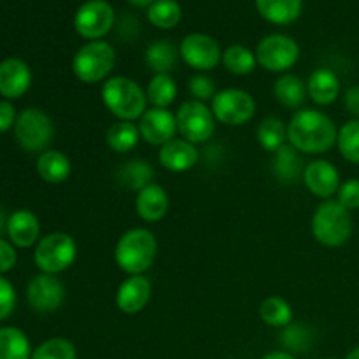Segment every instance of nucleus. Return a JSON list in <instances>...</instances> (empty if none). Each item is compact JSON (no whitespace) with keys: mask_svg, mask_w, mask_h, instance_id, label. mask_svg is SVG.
Wrapping results in <instances>:
<instances>
[{"mask_svg":"<svg viewBox=\"0 0 359 359\" xmlns=\"http://www.w3.org/2000/svg\"><path fill=\"white\" fill-rule=\"evenodd\" d=\"M259 316L272 328H286L293 323V309L284 298L269 297L259 305Z\"/></svg>","mask_w":359,"mask_h":359,"instance_id":"2f4dec72","label":"nucleus"},{"mask_svg":"<svg viewBox=\"0 0 359 359\" xmlns=\"http://www.w3.org/2000/svg\"><path fill=\"white\" fill-rule=\"evenodd\" d=\"M307 93L318 105H332L340 95L339 76L330 69H316L309 76Z\"/></svg>","mask_w":359,"mask_h":359,"instance_id":"412c9836","label":"nucleus"},{"mask_svg":"<svg viewBox=\"0 0 359 359\" xmlns=\"http://www.w3.org/2000/svg\"><path fill=\"white\" fill-rule=\"evenodd\" d=\"M210 111L216 121L228 126H241L252 119L256 112V102L248 91L226 88L214 95L210 100Z\"/></svg>","mask_w":359,"mask_h":359,"instance_id":"6e6552de","label":"nucleus"},{"mask_svg":"<svg viewBox=\"0 0 359 359\" xmlns=\"http://www.w3.org/2000/svg\"><path fill=\"white\" fill-rule=\"evenodd\" d=\"M168 195L163 186L151 182L144 189H140L135 198V210L140 219L146 223H158L168 212Z\"/></svg>","mask_w":359,"mask_h":359,"instance_id":"6ab92c4d","label":"nucleus"},{"mask_svg":"<svg viewBox=\"0 0 359 359\" xmlns=\"http://www.w3.org/2000/svg\"><path fill=\"white\" fill-rule=\"evenodd\" d=\"M158 255V241L146 228H132L119 237L114 249L116 265L128 276H142Z\"/></svg>","mask_w":359,"mask_h":359,"instance_id":"7ed1b4c3","label":"nucleus"},{"mask_svg":"<svg viewBox=\"0 0 359 359\" xmlns=\"http://www.w3.org/2000/svg\"><path fill=\"white\" fill-rule=\"evenodd\" d=\"M344 104L346 109L354 116V119H359V84L351 86L344 95Z\"/></svg>","mask_w":359,"mask_h":359,"instance_id":"37998d69","label":"nucleus"},{"mask_svg":"<svg viewBox=\"0 0 359 359\" xmlns=\"http://www.w3.org/2000/svg\"><path fill=\"white\" fill-rule=\"evenodd\" d=\"M256 139L259 146L269 153H276L280 147L286 146L287 140V125H284L276 116H269L263 119L256 130Z\"/></svg>","mask_w":359,"mask_h":359,"instance_id":"cd10ccee","label":"nucleus"},{"mask_svg":"<svg viewBox=\"0 0 359 359\" xmlns=\"http://www.w3.org/2000/svg\"><path fill=\"white\" fill-rule=\"evenodd\" d=\"M337 202L347 210L359 209V179H349L340 184L337 191Z\"/></svg>","mask_w":359,"mask_h":359,"instance_id":"58836bf2","label":"nucleus"},{"mask_svg":"<svg viewBox=\"0 0 359 359\" xmlns=\"http://www.w3.org/2000/svg\"><path fill=\"white\" fill-rule=\"evenodd\" d=\"M151 291H153V286L147 277L130 276L119 284L116 291V307L125 314H139L149 304Z\"/></svg>","mask_w":359,"mask_h":359,"instance_id":"dca6fc26","label":"nucleus"},{"mask_svg":"<svg viewBox=\"0 0 359 359\" xmlns=\"http://www.w3.org/2000/svg\"><path fill=\"white\" fill-rule=\"evenodd\" d=\"M177 132L191 144H202L212 137L216 130V118L210 107L203 102L188 100L175 112Z\"/></svg>","mask_w":359,"mask_h":359,"instance_id":"1a4fd4ad","label":"nucleus"},{"mask_svg":"<svg viewBox=\"0 0 359 359\" xmlns=\"http://www.w3.org/2000/svg\"><path fill=\"white\" fill-rule=\"evenodd\" d=\"M30 359H77V351L72 342L62 337H55L42 342L32 353Z\"/></svg>","mask_w":359,"mask_h":359,"instance_id":"c9c22d12","label":"nucleus"},{"mask_svg":"<svg viewBox=\"0 0 359 359\" xmlns=\"http://www.w3.org/2000/svg\"><path fill=\"white\" fill-rule=\"evenodd\" d=\"M161 167L167 168L168 172H181L191 170L198 161V149L195 144H191L186 139H172L165 146L160 147V154H158Z\"/></svg>","mask_w":359,"mask_h":359,"instance_id":"a211bd4d","label":"nucleus"},{"mask_svg":"<svg viewBox=\"0 0 359 359\" xmlns=\"http://www.w3.org/2000/svg\"><path fill=\"white\" fill-rule=\"evenodd\" d=\"M339 130L330 116L316 109H300L287 123V142L307 154H321L337 144Z\"/></svg>","mask_w":359,"mask_h":359,"instance_id":"f257e3e1","label":"nucleus"},{"mask_svg":"<svg viewBox=\"0 0 359 359\" xmlns=\"http://www.w3.org/2000/svg\"><path fill=\"white\" fill-rule=\"evenodd\" d=\"M139 126L132 121H116L105 133V142L114 153H128L139 144Z\"/></svg>","mask_w":359,"mask_h":359,"instance_id":"bb28decb","label":"nucleus"},{"mask_svg":"<svg viewBox=\"0 0 359 359\" xmlns=\"http://www.w3.org/2000/svg\"><path fill=\"white\" fill-rule=\"evenodd\" d=\"M272 170L280 182H297L298 177L304 175L305 168L298 156V151L291 144H286L273 153Z\"/></svg>","mask_w":359,"mask_h":359,"instance_id":"393cba45","label":"nucleus"},{"mask_svg":"<svg viewBox=\"0 0 359 359\" xmlns=\"http://www.w3.org/2000/svg\"><path fill=\"white\" fill-rule=\"evenodd\" d=\"M4 230H7V219L6 216H4L2 210H0V233H2Z\"/></svg>","mask_w":359,"mask_h":359,"instance_id":"49530a36","label":"nucleus"},{"mask_svg":"<svg viewBox=\"0 0 359 359\" xmlns=\"http://www.w3.org/2000/svg\"><path fill=\"white\" fill-rule=\"evenodd\" d=\"M312 233L319 244L326 248H340L353 235L351 210L340 205L337 200H325L312 216Z\"/></svg>","mask_w":359,"mask_h":359,"instance_id":"20e7f679","label":"nucleus"},{"mask_svg":"<svg viewBox=\"0 0 359 359\" xmlns=\"http://www.w3.org/2000/svg\"><path fill=\"white\" fill-rule=\"evenodd\" d=\"M16 259L18 255L14 251L13 244L0 238V273H6L9 270H13L14 265H16Z\"/></svg>","mask_w":359,"mask_h":359,"instance_id":"a19ab883","label":"nucleus"},{"mask_svg":"<svg viewBox=\"0 0 359 359\" xmlns=\"http://www.w3.org/2000/svg\"><path fill=\"white\" fill-rule=\"evenodd\" d=\"M114 65V48L105 41H90L74 55L72 72L81 83L97 84L109 79Z\"/></svg>","mask_w":359,"mask_h":359,"instance_id":"39448f33","label":"nucleus"},{"mask_svg":"<svg viewBox=\"0 0 359 359\" xmlns=\"http://www.w3.org/2000/svg\"><path fill=\"white\" fill-rule=\"evenodd\" d=\"M16 119L18 116L14 105L7 100L0 102V133L13 128V126L16 125Z\"/></svg>","mask_w":359,"mask_h":359,"instance_id":"79ce46f5","label":"nucleus"},{"mask_svg":"<svg viewBox=\"0 0 359 359\" xmlns=\"http://www.w3.org/2000/svg\"><path fill=\"white\" fill-rule=\"evenodd\" d=\"M27 300L35 312L42 314L55 312L65 300V286L58 277L51 273H41L28 283Z\"/></svg>","mask_w":359,"mask_h":359,"instance_id":"ddd939ff","label":"nucleus"},{"mask_svg":"<svg viewBox=\"0 0 359 359\" xmlns=\"http://www.w3.org/2000/svg\"><path fill=\"white\" fill-rule=\"evenodd\" d=\"M182 62L198 72H207L219 65L223 60L219 44L216 39L205 34H189L182 39L181 49H179Z\"/></svg>","mask_w":359,"mask_h":359,"instance_id":"f8f14e48","label":"nucleus"},{"mask_svg":"<svg viewBox=\"0 0 359 359\" xmlns=\"http://www.w3.org/2000/svg\"><path fill=\"white\" fill-rule=\"evenodd\" d=\"M273 95L277 102L286 109H298L307 100V84L294 74H284L273 84Z\"/></svg>","mask_w":359,"mask_h":359,"instance_id":"b1692460","label":"nucleus"},{"mask_svg":"<svg viewBox=\"0 0 359 359\" xmlns=\"http://www.w3.org/2000/svg\"><path fill=\"white\" fill-rule=\"evenodd\" d=\"M337 146L344 160L359 165V119H351L339 130Z\"/></svg>","mask_w":359,"mask_h":359,"instance_id":"f704fd0d","label":"nucleus"},{"mask_svg":"<svg viewBox=\"0 0 359 359\" xmlns=\"http://www.w3.org/2000/svg\"><path fill=\"white\" fill-rule=\"evenodd\" d=\"M146 95L153 107L167 109L177 97V84L170 74H154L147 84Z\"/></svg>","mask_w":359,"mask_h":359,"instance_id":"c85d7f7f","label":"nucleus"},{"mask_svg":"<svg viewBox=\"0 0 359 359\" xmlns=\"http://www.w3.org/2000/svg\"><path fill=\"white\" fill-rule=\"evenodd\" d=\"M77 258V244L69 233L55 231L37 242L34 251V262L42 273L56 276L72 266Z\"/></svg>","mask_w":359,"mask_h":359,"instance_id":"423d86ee","label":"nucleus"},{"mask_svg":"<svg viewBox=\"0 0 359 359\" xmlns=\"http://www.w3.org/2000/svg\"><path fill=\"white\" fill-rule=\"evenodd\" d=\"M182 18V9L175 0H156L147 9V20L161 30L177 27Z\"/></svg>","mask_w":359,"mask_h":359,"instance_id":"72a5a7b5","label":"nucleus"},{"mask_svg":"<svg viewBox=\"0 0 359 359\" xmlns=\"http://www.w3.org/2000/svg\"><path fill=\"white\" fill-rule=\"evenodd\" d=\"M114 9L105 0H88L74 16L77 35L88 41H100L114 27Z\"/></svg>","mask_w":359,"mask_h":359,"instance_id":"9b49d317","label":"nucleus"},{"mask_svg":"<svg viewBox=\"0 0 359 359\" xmlns=\"http://www.w3.org/2000/svg\"><path fill=\"white\" fill-rule=\"evenodd\" d=\"M256 55L242 44H233L224 49L223 53V65L233 76H248L255 70Z\"/></svg>","mask_w":359,"mask_h":359,"instance_id":"473e14b6","label":"nucleus"},{"mask_svg":"<svg viewBox=\"0 0 359 359\" xmlns=\"http://www.w3.org/2000/svg\"><path fill=\"white\" fill-rule=\"evenodd\" d=\"M37 172L42 181L49 184H62L70 177L72 165L69 156L56 149H48L37 158Z\"/></svg>","mask_w":359,"mask_h":359,"instance_id":"4be33fe9","label":"nucleus"},{"mask_svg":"<svg viewBox=\"0 0 359 359\" xmlns=\"http://www.w3.org/2000/svg\"><path fill=\"white\" fill-rule=\"evenodd\" d=\"M346 359H359V346L354 347V349L347 354Z\"/></svg>","mask_w":359,"mask_h":359,"instance_id":"de8ad7c7","label":"nucleus"},{"mask_svg":"<svg viewBox=\"0 0 359 359\" xmlns=\"http://www.w3.org/2000/svg\"><path fill=\"white\" fill-rule=\"evenodd\" d=\"M262 359H297L291 353H286V351H273V353L265 354Z\"/></svg>","mask_w":359,"mask_h":359,"instance_id":"c03bdc74","label":"nucleus"},{"mask_svg":"<svg viewBox=\"0 0 359 359\" xmlns=\"http://www.w3.org/2000/svg\"><path fill=\"white\" fill-rule=\"evenodd\" d=\"M256 9L273 25H290L302 14V0H256Z\"/></svg>","mask_w":359,"mask_h":359,"instance_id":"5701e85b","label":"nucleus"},{"mask_svg":"<svg viewBox=\"0 0 359 359\" xmlns=\"http://www.w3.org/2000/svg\"><path fill=\"white\" fill-rule=\"evenodd\" d=\"M255 55L258 65L269 72H287L300 58V46L287 35L273 34L262 39Z\"/></svg>","mask_w":359,"mask_h":359,"instance_id":"9d476101","label":"nucleus"},{"mask_svg":"<svg viewBox=\"0 0 359 359\" xmlns=\"http://www.w3.org/2000/svg\"><path fill=\"white\" fill-rule=\"evenodd\" d=\"M139 132L140 139L146 140L151 146H165L172 139H175V133H177L175 114H172L167 109H147L139 119Z\"/></svg>","mask_w":359,"mask_h":359,"instance_id":"4468645a","label":"nucleus"},{"mask_svg":"<svg viewBox=\"0 0 359 359\" xmlns=\"http://www.w3.org/2000/svg\"><path fill=\"white\" fill-rule=\"evenodd\" d=\"M177 55L172 42L158 41L146 49V63L154 74H170L177 63Z\"/></svg>","mask_w":359,"mask_h":359,"instance_id":"7c9ffc66","label":"nucleus"},{"mask_svg":"<svg viewBox=\"0 0 359 359\" xmlns=\"http://www.w3.org/2000/svg\"><path fill=\"white\" fill-rule=\"evenodd\" d=\"M102 102L119 121H135L147 111V95L139 83L125 76L109 77L102 84Z\"/></svg>","mask_w":359,"mask_h":359,"instance_id":"f03ea898","label":"nucleus"},{"mask_svg":"<svg viewBox=\"0 0 359 359\" xmlns=\"http://www.w3.org/2000/svg\"><path fill=\"white\" fill-rule=\"evenodd\" d=\"M7 235L18 248H32L41 235V223L37 216L27 209H20L7 217Z\"/></svg>","mask_w":359,"mask_h":359,"instance_id":"aec40b11","label":"nucleus"},{"mask_svg":"<svg viewBox=\"0 0 359 359\" xmlns=\"http://www.w3.org/2000/svg\"><path fill=\"white\" fill-rule=\"evenodd\" d=\"M325 359H332V358H325Z\"/></svg>","mask_w":359,"mask_h":359,"instance_id":"09e8293b","label":"nucleus"},{"mask_svg":"<svg viewBox=\"0 0 359 359\" xmlns=\"http://www.w3.org/2000/svg\"><path fill=\"white\" fill-rule=\"evenodd\" d=\"M16 307V291L7 279L0 277V321L9 318Z\"/></svg>","mask_w":359,"mask_h":359,"instance_id":"ea45409f","label":"nucleus"},{"mask_svg":"<svg viewBox=\"0 0 359 359\" xmlns=\"http://www.w3.org/2000/svg\"><path fill=\"white\" fill-rule=\"evenodd\" d=\"M128 2L137 7H146V6H151V4H154L156 0H128Z\"/></svg>","mask_w":359,"mask_h":359,"instance_id":"a18cd8bd","label":"nucleus"},{"mask_svg":"<svg viewBox=\"0 0 359 359\" xmlns=\"http://www.w3.org/2000/svg\"><path fill=\"white\" fill-rule=\"evenodd\" d=\"M311 332L305 328L304 325H297V323H291L290 326L284 328L283 333V346L290 351H305L311 346Z\"/></svg>","mask_w":359,"mask_h":359,"instance_id":"e433bc0d","label":"nucleus"},{"mask_svg":"<svg viewBox=\"0 0 359 359\" xmlns=\"http://www.w3.org/2000/svg\"><path fill=\"white\" fill-rule=\"evenodd\" d=\"M32 349L21 330L6 326L0 330V359H30Z\"/></svg>","mask_w":359,"mask_h":359,"instance_id":"c756f323","label":"nucleus"},{"mask_svg":"<svg viewBox=\"0 0 359 359\" xmlns=\"http://www.w3.org/2000/svg\"><path fill=\"white\" fill-rule=\"evenodd\" d=\"M32 84L30 67L20 58H7L0 63V95L7 100L23 97Z\"/></svg>","mask_w":359,"mask_h":359,"instance_id":"f3484780","label":"nucleus"},{"mask_svg":"<svg viewBox=\"0 0 359 359\" xmlns=\"http://www.w3.org/2000/svg\"><path fill=\"white\" fill-rule=\"evenodd\" d=\"M304 182L309 191L323 200H330L340 188V174L328 160H314L305 167Z\"/></svg>","mask_w":359,"mask_h":359,"instance_id":"2eb2a0df","label":"nucleus"},{"mask_svg":"<svg viewBox=\"0 0 359 359\" xmlns=\"http://www.w3.org/2000/svg\"><path fill=\"white\" fill-rule=\"evenodd\" d=\"M154 177V170L146 160H130L119 167L116 179L119 184L125 188L133 189V191H140L146 186L151 184Z\"/></svg>","mask_w":359,"mask_h":359,"instance_id":"a878e982","label":"nucleus"},{"mask_svg":"<svg viewBox=\"0 0 359 359\" xmlns=\"http://www.w3.org/2000/svg\"><path fill=\"white\" fill-rule=\"evenodd\" d=\"M188 90L189 95L193 97V100L198 102H209L212 100L214 95L217 93L216 91V83H214L210 77L203 76V74H198V76H193L188 83Z\"/></svg>","mask_w":359,"mask_h":359,"instance_id":"4c0bfd02","label":"nucleus"},{"mask_svg":"<svg viewBox=\"0 0 359 359\" xmlns=\"http://www.w3.org/2000/svg\"><path fill=\"white\" fill-rule=\"evenodd\" d=\"M14 133L23 147L28 153H44L51 144L53 135H55V126H53L51 118L41 109H25L16 119L14 125Z\"/></svg>","mask_w":359,"mask_h":359,"instance_id":"0eeeda50","label":"nucleus"}]
</instances>
